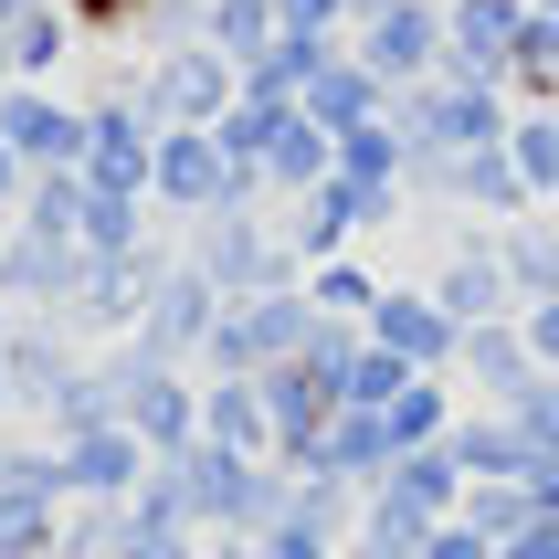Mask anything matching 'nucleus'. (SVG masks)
Here are the masks:
<instances>
[{"mask_svg": "<svg viewBox=\"0 0 559 559\" xmlns=\"http://www.w3.org/2000/svg\"><path fill=\"white\" fill-rule=\"evenodd\" d=\"M74 275H85V243H53V233L11 222V243H0V307L11 317H63Z\"/></svg>", "mask_w": 559, "mask_h": 559, "instance_id": "dca6fc26", "label": "nucleus"}, {"mask_svg": "<svg viewBox=\"0 0 559 559\" xmlns=\"http://www.w3.org/2000/svg\"><path fill=\"white\" fill-rule=\"evenodd\" d=\"M507 169L528 180L538 212L559 201V106H518V117H507Z\"/></svg>", "mask_w": 559, "mask_h": 559, "instance_id": "c756f323", "label": "nucleus"}, {"mask_svg": "<svg viewBox=\"0 0 559 559\" xmlns=\"http://www.w3.org/2000/svg\"><path fill=\"white\" fill-rule=\"evenodd\" d=\"M443 454L465 465V486H528V433H518L497 402H465V412H454Z\"/></svg>", "mask_w": 559, "mask_h": 559, "instance_id": "6ab92c4d", "label": "nucleus"}, {"mask_svg": "<svg viewBox=\"0 0 559 559\" xmlns=\"http://www.w3.org/2000/svg\"><path fill=\"white\" fill-rule=\"evenodd\" d=\"M285 243H296V264H328V253L370 243V222H359V180L328 169L317 190H296V201H285Z\"/></svg>", "mask_w": 559, "mask_h": 559, "instance_id": "a211bd4d", "label": "nucleus"}, {"mask_svg": "<svg viewBox=\"0 0 559 559\" xmlns=\"http://www.w3.org/2000/svg\"><path fill=\"white\" fill-rule=\"evenodd\" d=\"M348 53L370 63L391 95L423 85V74H443V63H454V43H443V0H380V11H359V22H348Z\"/></svg>", "mask_w": 559, "mask_h": 559, "instance_id": "423d86ee", "label": "nucleus"}, {"mask_svg": "<svg viewBox=\"0 0 559 559\" xmlns=\"http://www.w3.org/2000/svg\"><path fill=\"white\" fill-rule=\"evenodd\" d=\"M74 222H85V180H74V169H32V190H22V233H53V243H74Z\"/></svg>", "mask_w": 559, "mask_h": 559, "instance_id": "72a5a7b5", "label": "nucleus"}, {"mask_svg": "<svg viewBox=\"0 0 559 559\" xmlns=\"http://www.w3.org/2000/svg\"><path fill=\"white\" fill-rule=\"evenodd\" d=\"M380 285H391V275H370L359 253H328V264H307V307H317V317H348V328H370Z\"/></svg>", "mask_w": 559, "mask_h": 559, "instance_id": "2f4dec72", "label": "nucleus"}, {"mask_svg": "<svg viewBox=\"0 0 559 559\" xmlns=\"http://www.w3.org/2000/svg\"><path fill=\"white\" fill-rule=\"evenodd\" d=\"M11 11H22V0H0V22H11Z\"/></svg>", "mask_w": 559, "mask_h": 559, "instance_id": "3c124183", "label": "nucleus"}, {"mask_svg": "<svg viewBox=\"0 0 559 559\" xmlns=\"http://www.w3.org/2000/svg\"><path fill=\"white\" fill-rule=\"evenodd\" d=\"M307 328H317L307 285H285V296H233L190 380H264L275 359H296V348H307Z\"/></svg>", "mask_w": 559, "mask_h": 559, "instance_id": "20e7f679", "label": "nucleus"}, {"mask_svg": "<svg viewBox=\"0 0 559 559\" xmlns=\"http://www.w3.org/2000/svg\"><path fill=\"white\" fill-rule=\"evenodd\" d=\"M518 328H528V359H538V370H559V296H549V307H518Z\"/></svg>", "mask_w": 559, "mask_h": 559, "instance_id": "79ce46f5", "label": "nucleus"}, {"mask_svg": "<svg viewBox=\"0 0 559 559\" xmlns=\"http://www.w3.org/2000/svg\"><path fill=\"white\" fill-rule=\"evenodd\" d=\"M454 380H465L475 402H518V391L538 380L528 328H518V317H486V328H465V348H454Z\"/></svg>", "mask_w": 559, "mask_h": 559, "instance_id": "aec40b11", "label": "nucleus"}, {"mask_svg": "<svg viewBox=\"0 0 559 559\" xmlns=\"http://www.w3.org/2000/svg\"><path fill=\"white\" fill-rule=\"evenodd\" d=\"M338 53H348V43H328V32H285L264 63H243V95H275V106H296V95H307Z\"/></svg>", "mask_w": 559, "mask_h": 559, "instance_id": "cd10ccee", "label": "nucleus"}, {"mask_svg": "<svg viewBox=\"0 0 559 559\" xmlns=\"http://www.w3.org/2000/svg\"><path fill=\"white\" fill-rule=\"evenodd\" d=\"M0 43H11V85H53L63 63L85 53V32H74L63 0H22V11L0 22Z\"/></svg>", "mask_w": 559, "mask_h": 559, "instance_id": "412c9836", "label": "nucleus"}, {"mask_svg": "<svg viewBox=\"0 0 559 559\" xmlns=\"http://www.w3.org/2000/svg\"><path fill=\"white\" fill-rule=\"evenodd\" d=\"M148 169H158V127L127 106V95H85V158L74 180L85 190H138L148 201Z\"/></svg>", "mask_w": 559, "mask_h": 559, "instance_id": "ddd939ff", "label": "nucleus"}, {"mask_svg": "<svg viewBox=\"0 0 559 559\" xmlns=\"http://www.w3.org/2000/svg\"><path fill=\"white\" fill-rule=\"evenodd\" d=\"M338 559H402V549H380V538H348V549Z\"/></svg>", "mask_w": 559, "mask_h": 559, "instance_id": "49530a36", "label": "nucleus"}, {"mask_svg": "<svg viewBox=\"0 0 559 559\" xmlns=\"http://www.w3.org/2000/svg\"><path fill=\"white\" fill-rule=\"evenodd\" d=\"M497 559H559V518H528L518 538H497Z\"/></svg>", "mask_w": 559, "mask_h": 559, "instance_id": "37998d69", "label": "nucleus"}, {"mask_svg": "<svg viewBox=\"0 0 559 559\" xmlns=\"http://www.w3.org/2000/svg\"><path fill=\"white\" fill-rule=\"evenodd\" d=\"M307 475H328V486H348V497H370L380 475H391V433H380V412H338V423L317 433Z\"/></svg>", "mask_w": 559, "mask_h": 559, "instance_id": "4be33fe9", "label": "nucleus"}, {"mask_svg": "<svg viewBox=\"0 0 559 559\" xmlns=\"http://www.w3.org/2000/svg\"><path fill=\"white\" fill-rule=\"evenodd\" d=\"M180 253L222 285V296H285V285H307V264H296V243H285V222H264V212H212V222H190Z\"/></svg>", "mask_w": 559, "mask_h": 559, "instance_id": "7ed1b4c3", "label": "nucleus"}, {"mask_svg": "<svg viewBox=\"0 0 559 559\" xmlns=\"http://www.w3.org/2000/svg\"><path fill=\"white\" fill-rule=\"evenodd\" d=\"M538 518V497L528 486H465V528H486V538H518Z\"/></svg>", "mask_w": 559, "mask_h": 559, "instance_id": "c9c22d12", "label": "nucleus"}, {"mask_svg": "<svg viewBox=\"0 0 559 559\" xmlns=\"http://www.w3.org/2000/svg\"><path fill=\"white\" fill-rule=\"evenodd\" d=\"M423 559H497V538H486V528H465V518H443V528L423 538Z\"/></svg>", "mask_w": 559, "mask_h": 559, "instance_id": "a19ab883", "label": "nucleus"}, {"mask_svg": "<svg viewBox=\"0 0 559 559\" xmlns=\"http://www.w3.org/2000/svg\"><path fill=\"white\" fill-rule=\"evenodd\" d=\"M528 11H538V0H443L454 74H486V85H507V63H518V43H528Z\"/></svg>", "mask_w": 559, "mask_h": 559, "instance_id": "f3484780", "label": "nucleus"}, {"mask_svg": "<svg viewBox=\"0 0 559 559\" xmlns=\"http://www.w3.org/2000/svg\"><path fill=\"white\" fill-rule=\"evenodd\" d=\"M201 559H253V538H212V549H201Z\"/></svg>", "mask_w": 559, "mask_h": 559, "instance_id": "de8ad7c7", "label": "nucleus"}, {"mask_svg": "<svg viewBox=\"0 0 559 559\" xmlns=\"http://www.w3.org/2000/svg\"><path fill=\"white\" fill-rule=\"evenodd\" d=\"M528 497H538V518H559V443L528 454Z\"/></svg>", "mask_w": 559, "mask_h": 559, "instance_id": "c03bdc74", "label": "nucleus"}, {"mask_svg": "<svg viewBox=\"0 0 559 559\" xmlns=\"http://www.w3.org/2000/svg\"><path fill=\"white\" fill-rule=\"evenodd\" d=\"M201 43L233 53V63H264L285 43V22H275V0H212V11H201Z\"/></svg>", "mask_w": 559, "mask_h": 559, "instance_id": "7c9ffc66", "label": "nucleus"}, {"mask_svg": "<svg viewBox=\"0 0 559 559\" xmlns=\"http://www.w3.org/2000/svg\"><path fill=\"white\" fill-rule=\"evenodd\" d=\"M370 348H391L412 380H454V348H465V328L433 307V285H380V307H370Z\"/></svg>", "mask_w": 559, "mask_h": 559, "instance_id": "9b49d317", "label": "nucleus"}, {"mask_svg": "<svg viewBox=\"0 0 559 559\" xmlns=\"http://www.w3.org/2000/svg\"><path fill=\"white\" fill-rule=\"evenodd\" d=\"M538 11H549V32H559V0H538Z\"/></svg>", "mask_w": 559, "mask_h": 559, "instance_id": "8fccbe9b", "label": "nucleus"}, {"mask_svg": "<svg viewBox=\"0 0 559 559\" xmlns=\"http://www.w3.org/2000/svg\"><path fill=\"white\" fill-rule=\"evenodd\" d=\"M0 412H11V380H0Z\"/></svg>", "mask_w": 559, "mask_h": 559, "instance_id": "603ef678", "label": "nucleus"}, {"mask_svg": "<svg viewBox=\"0 0 559 559\" xmlns=\"http://www.w3.org/2000/svg\"><path fill=\"white\" fill-rule=\"evenodd\" d=\"M201 549H212L201 528H138V518H127V538H117V559H201Z\"/></svg>", "mask_w": 559, "mask_h": 559, "instance_id": "58836bf2", "label": "nucleus"}, {"mask_svg": "<svg viewBox=\"0 0 559 559\" xmlns=\"http://www.w3.org/2000/svg\"><path fill=\"white\" fill-rule=\"evenodd\" d=\"M0 85H11V43H0Z\"/></svg>", "mask_w": 559, "mask_h": 559, "instance_id": "09e8293b", "label": "nucleus"}, {"mask_svg": "<svg viewBox=\"0 0 559 559\" xmlns=\"http://www.w3.org/2000/svg\"><path fill=\"white\" fill-rule=\"evenodd\" d=\"M63 454V497H85V507H127L138 486H148V443L127 433V423H85V433H43Z\"/></svg>", "mask_w": 559, "mask_h": 559, "instance_id": "f8f14e48", "label": "nucleus"}, {"mask_svg": "<svg viewBox=\"0 0 559 559\" xmlns=\"http://www.w3.org/2000/svg\"><path fill=\"white\" fill-rule=\"evenodd\" d=\"M0 338H11V307H0Z\"/></svg>", "mask_w": 559, "mask_h": 559, "instance_id": "864d4df0", "label": "nucleus"}, {"mask_svg": "<svg viewBox=\"0 0 559 559\" xmlns=\"http://www.w3.org/2000/svg\"><path fill=\"white\" fill-rule=\"evenodd\" d=\"M328 158H338V138H328L307 106H285L275 148H264V201H296V190H317V180H328Z\"/></svg>", "mask_w": 559, "mask_h": 559, "instance_id": "b1692460", "label": "nucleus"}, {"mask_svg": "<svg viewBox=\"0 0 559 559\" xmlns=\"http://www.w3.org/2000/svg\"><path fill=\"white\" fill-rule=\"evenodd\" d=\"M497 412L528 433V454H549V443H559V370H538L528 391H518V402H497Z\"/></svg>", "mask_w": 559, "mask_h": 559, "instance_id": "e433bc0d", "label": "nucleus"}, {"mask_svg": "<svg viewBox=\"0 0 559 559\" xmlns=\"http://www.w3.org/2000/svg\"><path fill=\"white\" fill-rule=\"evenodd\" d=\"M148 201L180 222H212V212H264V190L222 158L212 127H158V169H148Z\"/></svg>", "mask_w": 559, "mask_h": 559, "instance_id": "39448f33", "label": "nucleus"}, {"mask_svg": "<svg viewBox=\"0 0 559 559\" xmlns=\"http://www.w3.org/2000/svg\"><path fill=\"white\" fill-rule=\"evenodd\" d=\"M22 190H32V169L11 148H0V222H22Z\"/></svg>", "mask_w": 559, "mask_h": 559, "instance_id": "a18cd8bd", "label": "nucleus"}, {"mask_svg": "<svg viewBox=\"0 0 559 559\" xmlns=\"http://www.w3.org/2000/svg\"><path fill=\"white\" fill-rule=\"evenodd\" d=\"M497 264H507V296L518 307H549L559 296V222H497Z\"/></svg>", "mask_w": 559, "mask_h": 559, "instance_id": "393cba45", "label": "nucleus"}, {"mask_svg": "<svg viewBox=\"0 0 559 559\" xmlns=\"http://www.w3.org/2000/svg\"><path fill=\"white\" fill-rule=\"evenodd\" d=\"M433 307L454 317V328H486V317H518V296H507V264H497V222H475V233H454L443 243L433 275Z\"/></svg>", "mask_w": 559, "mask_h": 559, "instance_id": "2eb2a0df", "label": "nucleus"}, {"mask_svg": "<svg viewBox=\"0 0 559 559\" xmlns=\"http://www.w3.org/2000/svg\"><path fill=\"white\" fill-rule=\"evenodd\" d=\"M454 201H465L475 222H528V212H538L528 180L507 169V138H497V148H475V158H454Z\"/></svg>", "mask_w": 559, "mask_h": 559, "instance_id": "c85d7f7f", "label": "nucleus"}, {"mask_svg": "<svg viewBox=\"0 0 559 559\" xmlns=\"http://www.w3.org/2000/svg\"><path fill=\"white\" fill-rule=\"evenodd\" d=\"M507 85H486V74H423V85H402L391 95V127H402V148L412 158H475V148H497L507 138Z\"/></svg>", "mask_w": 559, "mask_h": 559, "instance_id": "f257e3e1", "label": "nucleus"}, {"mask_svg": "<svg viewBox=\"0 0 559 559\" xmlns=\"http://www.w3.org/2000/svg\"><path fill=\"white\" fill-rule=\"evenodd\" d=\"M296 106H307V117L328 127V138H348V127L391 117V85H380V74H370V63H359V53H338V63H328V74H317L307 95H296Z\"/></svg>", "mask_w": 559, "mask_h": 559, "instance_id": "5701e85b", "label": "nucleus"}, {"mask_svg": "<svg viewBox=\"0 0 559 559\" xmlns=\"http://www.w3.org/2000/svg\"><path fill=\"white\" fill-rule=\"evenodd\" d=\"M158 264H180V253L158 243V253H127V264H85V275H74V296H63V328H74V348H117V338H138Z\"/></svg>", "mask_w": 559, "mask_h": 559, "instance_id": "6e6552de", "label": "nucleus"}, {"mask_svg": "<svg viewBox=\"0 0 559 559\" xmlns=\"http://www.w3.org/2000/svg\"><path fill=\"white\" fill-rule=\"evenodd\" d=\"M63 11H74L85 43H138V11H148V0H63Z\"/></svg>", "mask_w": 559, "mask_h": 559, "instance_id": "4c0bfd02", "label": "nucleus"}, {"mask_svg": "<svg viewBox=\"0 0 559 559\" xmlns=\"http://www.w3.org/2000/svg\"><path fill=\"white\" fill-rule=\"evenodd\" d=\"M117 538H127V507H63V549L53 559H117Z\"/></svg>", "mask_w": 559, "mask_h": 559, "instance_id": "f704fd0d", "label": "nucleus"}, {"mask_svg": "<svg viewBox=\"0 0 559 559\" xmlns=\"http://www.w3.org/2000/svg\"><path fill=\"white\" fill-rule=\"evenodd\" d=\"M285 32H328V43H348V0H275Z\"/></svg>", "mask_w": 559, "mask_h": 559, "instance_id": "ea45409f", "label": "nucleus"}, {"mask_svg": "<svg viewBox=\"0 0 559 559\" xmlns=\"http://www.w3.org/2000/svg\"><path fill=\"white\" fill-rule=\"evenodd\" d=\"M74 370H85V348H74V328H63V317H11V338H0L11 412H43V423H53V402L74 391Z\"/></svg>", "mask_w": 559, "mask_h": 559, "instance_id": "4468645a", "label": "nucleus"}, {"mask_svg": "<svg viewBox=\"0 0 559 559\" xmlns=\"http://www.w3.org/2000/svg\"><path fill=\"white\" fill-rule=\"evenodd\" d=\"M253 391H264V423H275V465H285V475H307L317 433L338 423V380H328L307 348H296V359H275V370L253 380Z\"/></svg>", "mask_w": 559, "mask_h": 559, "instance_id": "9d476101", "label": "nucleus"}, {"mask_svg": "<svg viewBox=\"0 0 559 559\" xmlns=\"http://www.w3.org/2000/svg\"><path fill=\"white\" fill-rule=\"evenodd\" d=\"M201 443H222V454H275L264 391L253 380H201Z\"/></svg>", "mask_w": 559, "mask_h": 559, "instance_id": "a878e982", "label": "nucleus"}, {"mask_svg": "<svg viewBox=\"0 0 559 559\" xmlns=\"http://www.w3.org/2000/svg\"><path fill=\"white\" fill-rule=\"evenodd\" d=\"M454 380H402V402L380 412V433H391V465H402V454H433L443 433H454Z\"/></svg>", "mask_w": 559, "mask_h": 559, "instance_id": "bb28decb", "label": "nucleus"}, {"mask_svg": "<svg viewBox=\"0 0 559 559\" xmlns=\"http://www.w3.org/2000/svg\"><path fill=\"white\" fill-rule=\"evenodd\" d=\"M0 243H11V222H0Z\"/></svg>", "mask_w": 559, "mask_h": 559, "instance_id": "5fc2aeb1", "label": "nucleus"}, {"mask_svg": "<svg viewBox=\"0 0 559 559\" xmlns=\"http://www.w3.org/2000/svg\"><path fill=\"white\" fill-rule=\"evenodd\" d=\"M180 497H190V528H201V538H253V528H275V518H285L296 475H285L275 454L190 443V454H180Z\"/></svg>", "mask_w": 559, "mask_h": 559, "instance_id": "f03ea898", "label": "nucleus"}, {"mask_svg": "<svg viewBox=\"0 0 559 559\" xmlns=\"http://www.w3.org/2000/svg\"><path fill=\"white\" fill-rule=\"evenodd\" d=\"M222 307H233V296H222L212 275H201V264H158V285H148V317H138V348H148L158 370H201V348H212V328H222Z\"/></svg>", "mask_w": 559, "mask_h": 559, "instance_id": "0eeeda50", "label": "nucleus"}, {"mask_svg": "<svg viewBox=\"0 0 559 559\" xmlns=\"http://www.w3.org/2000/svg\"><path fill=\"white\" fill-rule=\"evenodd\" d=\"M0 148L22 158V169H74V158H85V95L0 85Z\"/></svg>", "mask_w": 559, "mask_h": 559, "instance_id": "1a4fd4ad", "label": "nucleus"}, {"mask_svg": "<svg viewBox=\"0 0 559 559\" xmlns=\"http://www.w3.org/2000/svg\"><path fill=\"white\" fill-rule=\"evenodd\" d=\"M328 169H338V180H402L412 148H402V127H391V117H370V127H348V138H338Z\"/></svg>", "mask_w": 559, "mask_h": 559, "instance_id": "473e14b6", "label": "nucleus"}]
</instances>
